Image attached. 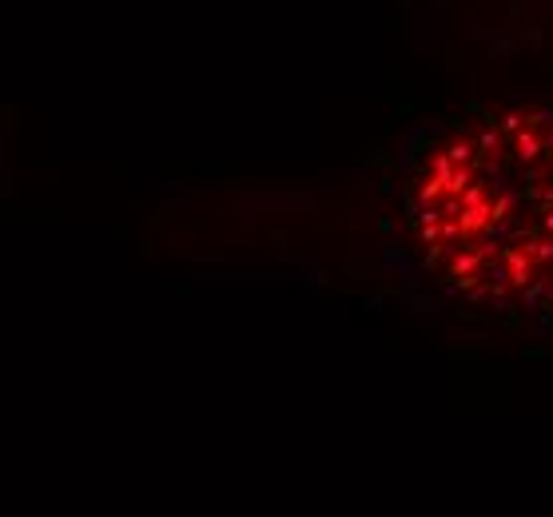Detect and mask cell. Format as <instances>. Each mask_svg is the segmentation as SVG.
I'll return each instance as SVG.
<instances>
[{"mask_svg":"<svg viewBox=\"0 0 553 517\" xmlns=\"http://www.w3.org/2000/svg\"><path fill=\"white\" fill-rule=\"evenodd\" d=\"M403 223L438 291L553 335V104L438 132L406 167Z\"/></svg>","mask_w":553,"mask_h":517,"instance_id":"6da1fadb","label":"cell"}]
</instances>
